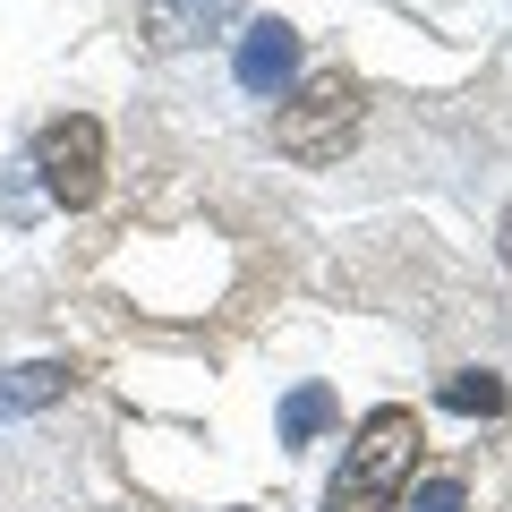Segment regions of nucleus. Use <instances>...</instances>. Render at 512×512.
I'll return each instance as SVG.
<instances>
[{"label":"nucleus","instance_id":"nucleus-2","mask_svg":"<svg viewBox=\"0 0 512 512\" xmlns=\"http://www.w3.org/2000/svg\"><path fill=\"white\" fill-rule=\"evenodd\" d=\"M359 111H367L359 77L325 69V77H308V86L274 111V146L291 154V163H342V146L359 137Z\"/></svg>","mask_w":512,"mask_h":512},{"label":"nucleus","instance_id":"nucleus-1","mask_svg":"<svg viewBox=\"0 0 512 512\" xmlns=\"http://www.w3.org/2000/svg\"><path fill=\"white\" fill-rule=\"evenodd\" d=\"M419 419L410 410H367L359 419V444L342 453V470H333L325 487V512H393L410 487V470H419Z\"/></svg>","mask_w":512,"mask_h":512},{"label":"nucleus","instance_id":"nucleus-6","mask_svg":"<svg viewBox=\"0 0 512 512\" xmlns=\"http://www.w3.org/2000/svg\"><path fill=\"white\" fill-rule=\"evenodd\" d=\"M512 393L504 376H487V367H461V376H444V410H461V419H495Z\"/></svg>","mask_w":512,"mask_h":512},{"label":"nucleus","instance_id":"nucleus-8","mask_svg":"<svg viewBox=\"0 0 512 512\" xmlns=\"http://www.w3.org/2000/svg\"><path fill=\"white\" fill-rule=\"evenodd\" d=\"M410 512H470V495H461L453 478H427V487L410 495Z\"/></svg>","mask_w":512,"mask_h":512},{"label":"nucleus","instance_id":"nucleus-7","mask_svg":"<svg viewBox=\"0 0 512 512\" xmlns=\"http://www.w3.org/2000/svg\"><path fill=\"white\" fill-rule=\"evenodd\" d=\"M333 427V393L325 384H291V402H282V444H308Z\"/></svg>","mask_w":512,"mask_h":512},{"label":"nucleus","instance_id":"nucleus-3","mask_svg":"<svg viewBox=\"0 0 512 512\" xmlns=\"http://www.w3.org/2000/svg\"><path fill=\"white\" fill-rule=\"evenodd\" d=\"M26 171L43 180V197L69 205V214H86L94 197H103V128L86 120V111H69V120H52L35 137V154H26Z\"/></svg>","mask_w":512,"mask_h":512},{"label":"nucleus","instance_id":"nucleus-4","mask_svg":"<svg viewBox=\"0 0 512 512\" xmlns=\"http://www.w3.org/2000/svg\"><path fill=\"white\" fill-rule=\"evenodd\" d=\"M231 77L248 94H291V77H299V35L282 18H256L248 35H239V52H231Z\"/></svg>","mask_w":512,"mask_h":512},{"label":"nucleus","instance_id":"nucleus-9","mask_svg":"<svg viewBox=\"0 0 512 512\" xmlns=\"http://www.w3.org/2000/svg\"><path fill=\"white\" fill-rule=\"evenodd\" d=\"M495 256L512 265V205H504V222H495Z\"/></svg>","mask_w":512,"mask_h":512},{"label":"nucleus","instance_id":"nucleus-5","mask_svg":"<svg viewBox=\"0 0 512 512\" xmlns=\"http://www.w3.org/2000/svg\"><path fill=\"white\" fill-rule=\"evenodd\" d=\"M69 384H77V367H69V359H26V367H9V376H0V419H18V410L60 402Z\"/></svg>","mask_w":512,"mask_h":512}]
</instances>
